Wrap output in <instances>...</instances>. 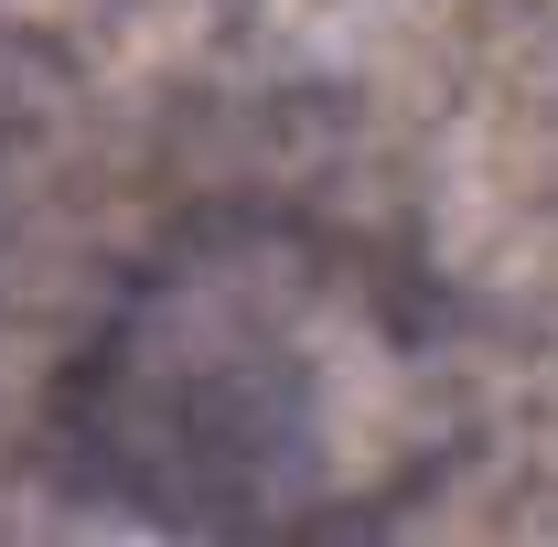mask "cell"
I'll use <instances>...</instances> for the list:
<instances>
[{
    "label": "cell",
    "instance_id": "6da1fadb",
    "mask_svg": "<svg viewBox=\"0 0 558 547\" xmlns=\"http://www.w3.org/2000/svg\"><path fill=\"white\" fill-rule=\"evenodd\" d=\"M409 354L312 279H183L140 301L108 376L119 473L205 526L354 515L398 462Z\"/></svg>",
    "mask_w": 558,
    "mask_h": 547
}]
</instances>
